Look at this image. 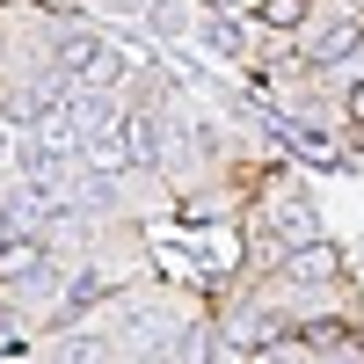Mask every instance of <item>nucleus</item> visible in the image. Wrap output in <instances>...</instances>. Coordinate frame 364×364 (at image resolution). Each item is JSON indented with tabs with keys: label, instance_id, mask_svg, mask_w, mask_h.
Listing matches in <instances>:
<instances>
[{
	"label": "nucleus",
	"instance_id": "f257e3e1",
	"mask_svg": "<svg viewBox=\"0 0 364 364\" xmlns=\"http://www.w3.org/2000/svg\"><path fill=\"white\" fill-rule=\"evenodd\" d=\"M357 44H364V15H328L306 37V58H314V66H336V58H350Z\"/></svg>",
	"mask_w": 364,
	"mask_h": 364
},
{
	"label": "nucleus",
	"instance_id": "f03ea898",
	"mask_svg": "<svg viewBox=\"0 0 364 364\" xmlns=\"http://www.w3.org/2000/svg\"><path fill=\"white\" fill-rule=\"evenodd\" d=\"M284 277H291V284H328V277H336V255H328L321 240H306V248L284 262Z\"/></svg>",
	"mask_w": 364,
	"mask_h": 364
},
{
	"label": "nucleus",
	"instance_id": "7ed1b4c3",
	"mask_svg": "<svg viewBox=\"0 0 364 364\" xmlns=\"http://www.w3.org/2000/svg\"><path fill=\"white\" fill-rule=\"evenodd\" d=\"M37 262H44V248H37V240H15V248H0V284L37 277Z\"/></svg>",
	"mask_w": 364,
	"mask_h": 364
},
{
	"label": "nucleus",
	"instance_id": "20e7f679",
	"mask_svg": "<svg viewBox=\"0 0 364 364\" xmlns=\"http://www.w3.org/2000/svg\"><path fill=\"white\" fill-rule=\"evenodd\" d=\"M95 357H102L95 336H58V343L44 350V364H95Z\"/></svg>",
	"mask_w": 364,
	"mask_h": 364
},
{
	"label": "nucleus",
	"instance_id": "39448f33",
	"mask_svg": "<svg viewBox=\"0 0 364 364\" xmlns=\"http://www.w3.org/2000/svg\"><path fill=\"white\" fill-rule=\"evenodd\" d=\"M269 29H306V15H314V0H262L255 8Z\"/></svg>",
	"mask_w": 364,
	"mask_h": 364
},
{
	"label": "nucleus",
	"instance_id": "423d86ee",
	"mask_svg": "<svg viewBox=\"0 0 364 364\" xmlns=\"http://www.w3.org/2000/svg\"><path fill=\"white\" fill-rule=\"evenodd\" d=\"M350 117H357V124H364V87H357V95H350Z\"/></svg>",
	"mask_w": 364,
	"mask_h": 364
}]
</instances>
